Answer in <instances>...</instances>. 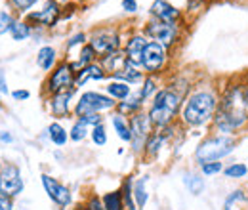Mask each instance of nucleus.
<instances>
[{"label":"nucleus","instance_id":"nucleus-35","mask_svg":"<svg viewBox=\"0 0 248 210\" xmlns=\"http://www.w3.org/2000/svg\"><path fill=\"white\" fill-rule=\"evenodd\" d=\"M86 44H88V36H86V32H82V31H80V32H75L73 36H69V40H67V44H65V52L71 54L77 46L82 48V46H86Z\"/></svg>","mask_w":248,"mask_h":210},{"label":"nucleus","instance_id":"nucleus-13","mask_svg":"<svg viewBox=\"0 0 248 210\" xmlns=\"http://www.w3.org/2000/svg\"><path fill=\"white\" fill-rule=\"evenodd\" d=\"M40 178H42V185H44V189H46L48 197H50L58 207L65 209V207H69V205H71L73 195H71V189H69L67 185L60 183L56 178H52V176H48V174H42Z\"/></svg>","mask_w":248,"mask_h":210},{"label":"nucleus","instance_id":"nucleus-17","mask_svg":"<svg viewBox=\"0 0 248 210\" xmlns=\"http://www.w3.org/2000/svg\"><path fill=\"white\" fill-rule=\"evenodd\" d=\"M99 63H101V67L105 69V73L113 79L117 73L124 71V69L128 67V63H132V61L126 58L124 50H117V52H113V54H109V56L99 58Z\"/></svg>","mask_w":248,"mask_h":210},{"label":"nucleus","instance_id":"nucleus-16","mask_svg":"<svg viewBox=\"0 0 248 210\" xmlns=\"http://www.w3.org/2000/svg\"><path fill=\"white\" fill-rule=\"evenodd\" d=\"M75 92H77V88H71V90H65V92H60V94L50 96L48 107H50V113H52L56 119H65V117H69V113H71V99H73Z\"/></svg>","mask_w":248,"mask_h":210},{"label":"nucleus","instance_id":"nucleus-36","mask_svg":"<svg viewBox=\"0 0 248 210\" xmlns=\"http://www.w3.org/2000/svg\"><path fill=\"white\" fill-rule=\"evenodd\" d=\"M223 162H219V161H212V162H204V164H201V174L204 176V178H212V176H217V174H221L223 172Z\"/></svg>","mask_w":248,"mask_h":210},{"label":"nucleus","instance_id":"nucleus-29","mask_svg":"<svg viewBox=\"0 0 248 210\" xmlns=\"http://www.w3.org/2000/svg\"><path fill=\"white\" fill-rule=\"evenodd\" d=\"M101 203H103L105 210H124V201H123L121 189L105 193V195L101 197Z\"/></svg>","mask_w":248,"mask_h":210},{"label":"nucleus","instance_id":"nucleus-9","mask_svg":"<svg viewBox=\"0 0 248 210\" xmlns=\"http://www.w3.org/2000/svg\"><path fill=\"white\" fill-rule=\"evenodd\" d=\"M63 17V8L58 0H46L44 6L36 12H29L25 21L31 27H46L52 29L60 23V19Z\"/></svg>","mask_w":248,"mask_h":210},{"label":"nucleus","instance_id":"nucleus-47","mask_svg":"<svg viewBox=\"0 0 248 210\" xmlns=\"http://www.w3.org/2000/svg\"><path fill=\"white\" fill-rule=\"evenodd\" d=\"M58 2H60V4H62V2H71V0H58Z\"/></svg>","mask_w":248,"mask_h":210},{"label":"nucleus","instance_id":"nucleus-5","mask_svg":"<svg viewBox=\"0 0 248 210\" xmlns=\"http://www.w3.org/2000/svg\"><path fill=\"white\" fill-rule=\"evenodd\" d=\"M88 44L93 48V52L97 54V58L109 56L117 50H123V38L119 34V31L113 27H97L90 32L88 36Z\"/></svg>","mask_w":248,"mask_h":210},{"label":"nucleus","instance_id":"nucleus-19","mask_svg":"<svg viewBox=\"0 0 248 210\" xmlns=\"http://www.w3.org/2000/svg\"><path fill=\"white\" fill-rule=\"evenodd\" d=\"M170 130H172V124L166 126V128H158L156 132H153V134L149 136V140H147V144H145V149H143L145 157L155 159L156 155L160 153V149H162L164 142L170 138Z\"/></svg>","mask_w":248,"mask_h":210},{"label":"nucleus","instance_id":"nucleus-40","mask_svg":"<svg viewBox=\"0 0 248 210\" xmlns=\"http://www.w3.org/2000/svg\"><path fill=\"white\" fill-rule=\"evenodd\" d=\"M82 122H86L88 126H97V124H103V117H101V113H90V115H84V117H80Z\"/></svg>","mask_w":248,"mask_h":210},{"label":"nucleus","instance_id":"nucleus-21","mask_svg":"<svg viewBox=\"0 0 248 210\" xmlns=\"http://www.w3.org/2000/svg\"><path fill=\"white\" fill-rule=\"evenodd\" d=\"M247 205H248V191L243 189V187L233 189L223 199V210H248L245 209Z\"/></svg>","mask_w":248,"mask_h":210},{"label":"nucleus","instance_id":"nucleus-3","mask_svg":"<svg viewBox=\"0 0 248 210\" xmlns=\"http://www.w3.org/2000/svg\"><path fill=\"white\" fill-rule=\"evenodd\" d=\"M186 97V92L178 90L176 86H164L156 92L153 101H151V107L147 111V115L156 130L166 128L176 120V117L182 113V105H184Z\"/></svg>","mask_w":248,"mask_h":210},{"label":"nucleus","instance_id":"nucleus-23","mask_svg":"<svg viewBox=\"0 0 248 210\" xmlns=\"http://www.w3.org/2000/svg\"><path fill=\"white\" fill-rule=\"evenodd\" d=\"M105 92L107 96H111L115 101H124L132 96V86L128 82H123V81H111L107 86H105Z\"/></svg>","mask_w":248,"mask_h":210},{"label":"nucleus","instance_id":"nucleus-6","mask_svg":"<svg viewBox=\"0 0 248 210\" xmlns=\"http://www.w3.org/2000/svg\"><path fill=\"white\" fill-rule=\"evenodd\" d=\"M75 77H77V71L73 69L71 61L63 60L60 61L48 75L46 82H44V90L48 96H54V94H60V92L71 90L75 88Z\"/></svg>","mask_w":248,"mask_h":210},{"label":"nucleus","instance_id":"nucleus-20","mask_svg":"<svg viewBox=\"0 0 248 210\" xmlns=\"http://www.w3.org/2000/svg\"><path fill=\"white\" fill-rule=\"evenodd\" d=\"M143 97L140 96V92H132V96L124 101L117 103V113L123 115V117H134L136 113H140L143 109Z\"/></svg>","mask_w":248,"mask_h":210},{"label":"nucleus","instance_id":"nucleus-31","mask_svg":"<svg viewBox=\"0 0 248 210\" xmlns=\"http://www.w3.org/2000/svg\"><path fill=\"white\" fill-rule=\"evenodd\" d=\"M88 134H90V126H88L86 122H82L80 119H77L73 122V126H71L69 138H71L73 142H82V140H86Z\"/></svg>","mask_w":248,"mask_h":210},{"label":"nucleus","instance_id":"nucleus-45","mask_svg":"<svg viewBox=\"0 0 248 210\" xmlns=\"http://www.w3.org/2000/svg\"><path fill=\"white\" fill-rule=\"evenodd\" d=\"M0 210H12V201L8 197L0 195Z\"/></svg>","mask_w":248,"mask_h":210},{"label":"nucleus","instance_id":"nucleus-22","mask_svg":"<svg viewBox=\"0 0 248 210\" xmlns=\"http://www.w3.org/2000/svg\"><path fill=\"white\" fill-rule=\"evenodd\" d=\"M36 65L42 71H52L58 65V52L54 46H42L36 54Z\"/></svg>","mask_w":248,"mask_h":210},{"label":"nucleus","instance_id":"nucleus-38","mask_svg":"<svg viewBox=\"0 0 248 210\" xmlns=\"http://www.w3.org/2000/svg\"><path fill=\"white\" fill-rule=\"evenodd\" d=\"M14 23H16V19H14V16L10 14V12H0V34H4V32H10L12 27H14Z\"/></svg>","mask_w":248,"mask_h":210},{"label":"nucleus","instance_id":"nucleus-39","mask_svg":"<svg viewBox=\"0 0 248 210\" xmlns=\"http://www.w3.org/2000/svg\"><path fill=\"white\" fill-rule=\"evenodd\" d=\"M36 2H38V0H10V4H12L17 12H21V14H29V10H31Z\"/></svg>","mask_w":248,"mask_h":210},{"label":"nucleus","instance_id":"nucleus-24","mask_svg":"<svg viewBox=\"0 0 248 210\" xmlns=\"http://www.w3.org/2000/svg\"><path fill=\"white\" fill-rule=\"evenodd\" d=\"M111 122H113V128H115V132H117V136L123 140V142H132V130H130V120L123 117V115H119V113H115V115H111Z\"/></svg>","mask_w":248,"mask_h":210},{"label":"nucleus","instance_id":"nucleus-34","mask_svg":"<svg viewBox=\"0 0 248 210\" xmlns=\"http://www.w3.org/2000/svg\"><path fill=\"white\" fill-rule=\"evenodd\" d=\"M121 193H123V201H124V210H140L136 205V199H134V191H132V180H128L123 183L121 187Z\"/></svg>","mask_w":248,"mask_h":210},{"label":"nucleus","instance_id":"nucleus-43","mask_svg":"<svg viewBox=\"0 0 248 210\" xmlns=\"http://www.w3.org/2000/svg\"><path fill=\"white\" fill-rule=\"evenodd\" d=\"M12 96H14V99L21 101V99H29V97H31V92L29 90H16V92H12Z\"/></svg>","mask_w":248,"mask_h":210},{"label":"nucleus","instance_id":"nucleus-1","mask_svg":"<svg viewBox=\"0 0 248 210\" xmlns=\"http://www.w3.org/2000/svg\"><path fill=\"white\" fill-rule=\"evenodd\" d=\"M216 134L237 136L248 128V86L231 82L219 92L216 117L212 120Z\"/></svg>","mask_w":248,"mask_h":210},{"label":"nucleus","instance_id":"nucleus-25","mask_svg":"<svg viewBox=\"0 0 248 210\" xmlns=\"http://www.w3.org/2000/svg\"><path fill=\"white\" fill-rule=\"evenodd\" d=\"M95 60H97V54L93 52V48L90 46V44H86V46L80 48V52H78V60L71 61V65H73L75 71H80V69H84V67H88V65L95 63Z\"/></svg>","mask_w":248,"mask_h":210},{"label":"nucleus","instance_id":"nucleus-15","mask_svg":"<svg viewBox=\"0 0 248 210\" xmlns=\"http://www.w3.org/2000/svg\"><path fill=\"white\" fill-rule=\"evenodd\" d=\"M147 42H149V38L143 32H136V34L128 36L126 44L123 46L126 58L132 61L134 65H138V67H141V58H143V50H145Z\"/></svg>","mask_w":248,"mask_h":210},{"label":"nucleus","instance_id":"nucleus-8","mask_svg":"<svg viewBox=\"0 0 248 210\" xmlns=\"http://www.w3.org/2000/svg\"><path fill=\"white\" fill-rule=\"evenodd\" d=\"M149 40L162 44L164 48H172L178 40H180V25L178 23H164L158 21L155 17H151L141 31Z\"/></svg>","mask_w":248,"mask_h":210},{"label":"nucleus","instance_id":"nucleus-12","mask_svg":"<svg viewBox=\"0 0 248 210\" xmlns=\"http://www.w3.org/2000/svg\"><path fill=\"white\" fill-rule=\"evenodd\" d=\"M23 191V180H21V172L16 164H6L0 170V195L2 197H17Z\"/></svg>","mask_w":248,"mask_h":210},{"label":"nucleus","instance_id":"nucleus-14","mask_svg":"<svg viewBox=\"0 0 248 210\" xmlns=\"http://www.w3.org/2000/svg\"><path fill=\"white\" fill-rule=\"evenodd\" d=\"M149 14H151V17H155L158 21H164V23H178L180 25V21H182V10L172 6L168 0H155L151 4Z\"/></svg>","mask_w":248,"mask_h":210},{"label":"nucleus","instance_id":"nucleus-37","mask_svg":"<svg viewBox=\"0 0 248 210\" xmlns=\"http://www.w3.org/2000/svg\"><path fill=\"white\" fill-rule=\"evenodd\" d=\"M90 136H92V142L95 145H105L107 144V130H105V126L103 124H97V126H93L92 132H90Z\"/></svg>","mask_w":248,"mask_h":210},{"label":"nucleus","instance_id":"nucleus-33","mask_svg":"<svg viewBox=\"0 0 248 210\" xmlns=\"http://www.w3.org/2000/svg\"><path fill=\"white\" fill-rule=\"evenodd\" d=\"M160 90L158 88V84H156V79L155 77H151V75H147L145 77V81L141 82V88H140V96L143 97V101H147L149 97H155V94Z\"/></svg>","mask_w":248,"mask_h":210},{"label":"nucleus","instance_id":"nucleus-2","mask_svg":"<svg viewBox=\"0 0 248 210\" xmlns=\"http://www.w3.org/2000/svg\"><path fill=\"white\" fill-rule=\"evenodd\" d=\"M219 92L212 84H201L187 94L182 105L180 120L187 128H202L212 124L216 117Z\"/></svg>","mask_w":248,"mask_h":210},{"label":"nucleus","instance_id":"nucleus-4","mask_svg":"<svg viewBox=\"0 0 248 210\" xmlns=\"http://www.w3.org/2000/svg\"><path fill=\"white\" fill-rule=\"evenodd\" d=\"M239 142L237 136H223V134H210L206 136L193 153L197 164H204V162H212V161H223L225 157H229L233 151L237 149Z\"/></svg>","mask_w":248,"mask_h":210},{"label":"nucleus","instance_id":"nucleus-30","mask_svg":"<svg viewBox=\"0 0 248 210\" xmlns=\"http://www.w3.org/2000/svg\"><path fill=\"white\" fill-rule=\"evenodd\" d=\"M223 176L229 180H243L248 176V166L245 162H231L223 168Z\"/></svg>","mask_w":248,"mask_h":210},{"label":"nucleus","instance_id":"nucleus-11","mask_svg":"<svg viewBox=\"0 0 248 210\" xmlns=\"http://www.w3.org/2000/svg\"><path fill=\"white\" fill-rule=\"evenodd\" d=\"M168 48H164L162 44L149 40L145 50H143V58H141V69L147 73V75H156V73H162V69L166 67L168 63Z\"/></svg>","mask_w":248,"mask_h":210},{"label":"nucleus","instance_id":"nucleus-18","mask_svg":"<svg viewBox=\"0 0 248 210\" xmlns=\"http://www.w3.org/2000/svg\"><path fill=\"white\" fill-rule=\"evenodd\" d=\"M107 77H109V75L105 73V69L101 67V63L95 61V63H92V65H88V67L77 71V77H75V88H80V86H84V84L90 82V81H103V79H107Z\"/></svg>","mask_w":248,"mask_h":210},{"label":"nucleus","instance_id":"nucleus-27","mask_svg":"<svg viewBox=\"0 0 248 210\" xmlns=\"http://www.w3.org/2000/svg\"><path fill=\"white\" fill-rule=\"evenodd\" d=\"M46 132H48V138L52 140V144H56L58 147H63L67 144V140H69V132L63 128L60 122H52Z\"/></svg>","mask_w":248,"mask_h":210},{"label":"nucleus","instance_id":"nucleus-26","mask_svg":"<svg viewBox=\"0 0 248 210\" xmlns=\"http://www.w3.org/2000/svg\"><path fill=\"white\" fill-rule=\"evenodd\" d=\"M184 183H186L187 191L191 195H201L204 191V176L202 174H195V172H186L184 176Z\"/></svg>","mask_w":248,"mask_h":210},{"label":"nucleus","instance_id":"nucleus-41","mask_svg":"<svg viewBox=\"0 0 248 210\" xmlns=\"http://www.w3.org/2000/svg\"><path fill=\"white\" fill-rule=\"evenodd\" d=\"M84 210H105V207H103V203H101V199H99L97 195H92V197L86 201Z\"/></svg>","mask_w":248,"mask_h":210},{"label":"nucleus","instance_id":"nucleus-7","mask_svg":"<svg viewBox=\"0 0 248 210\" xmlns=\"http://www.w3.org/2000/svg\"><path fill=\"white\" fill-rule=\"evenodd\" d=\"M119 101H115L111 96L107 94H101V92H84L77 105H75V117L80 119L84 115H90V113H103V111H111L117 107Z\"/></svg>","mask_w":248,"mask_h":210},{"label":"nucleus","instance_id":"nucleus-48","mask_svg":"<svg viewBox=\"0 0 248 210\" xmlns=\"http://www.w3.org/2000/svg\"><path fill=\"white\" fill-rule=\"evenodd\" d=\"M0 105H2V103H0Z\"/></svg>","mask_w":248,"mask_h":210},{"label":"nucleus","instance_id":"nucleus-46","mask_svg":"<svg viewBox=\"0 0 248 210\" xmlns=\"http://www.w3.org/2000/svg\"><path fill=\"white\" fill-rule=\"evenodd\" d=\"M0 142H4V144H12V142H14V136H12L10 132H0Z\"/></svg>","mask_w":248,"mask_h":210},{"label":"nucleus","instance_id":"nucleus-32","mask_svg":"<svg viewBox=\"0 0 248 210\" xmlns=\"http://www.w3.org/2000/svg\"><path fill=\"white\" fill-rule=\"evenodd\" d=\"M31 31H32V27L27 21H16L12 31H10V34H12V38H14L16 42H21V40H27V38L31 36Z\"/></svg>","mask_w":248,"mask_h":210},{"label":"nucleus","instance_id":"nucleus-44","mask_svg":"<svg viewBox=\"0 0 248 210\" xmlns=\"http://www.w3.org/2000/svg\"><path fill=\"white\" fill-rule=\"evenodd\" d=\"M8 82H6V77H4V71H0V94H8Z\"/></svg>","mask_w":248,"mask_h":210},{"label":"nucleus","instance_id":"nucleus-28","mask_svg":"<svg viewBox=\"0 0 248 210\" xmlns=\"http://www.w3.org/2000/svg\"><path fill=\"white\" fill-rule=\"evenodd\" d=\"M145 183H147V178H140V180H136L134 183H132L134 199H136V205H138V209L140 210L147 205V199H149L147 189H145Z\"/></svg>","mask_w":248,"mask_h":210},{"label":"nucleus","instance_id":"nucleus-42","mask_svg":"<svg viewBox=\"0 0 248 210\" xmlns=\"http://www.w3.org/2000/svg\"><path fill=\"white\" fill-rule=\"evenodd\" d=\"M121 6H123V10L126 12V14H136V12L140 10L138 0H123V2H121Z\"/></svg>","mask_w":248,"mask_h":210},{"label":"nucleus","instance_id":"nucleus-10","mask_svg":"<svg viewBox=\"0 0 248 210\" xmlns=\"http://www.w3.org/2000/svg\"><path fill=\"white\" fill-rule=\"evenodd\" d=\"M153 122L149 119L147 113L140 111L134 117H130V130H132V149L136 153H141L145 149V144L149 140V136L153 134Z\"/></svg>","mask_w":248,"mask_h":210}]
</instances>
